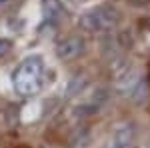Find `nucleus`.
I'll list each match as a JSON object with an SVG mask.
<instances>
[{
  "instance_id": "f257e3e1",
  "label": "nucleus",
  "mask_w": 150,
  "mask_h": 148,
  "mask_svg": "<svg viewBox=\"0 0 150 148\" xmlns=\"http://www.w3.org/2000/svg\"><path fill=\"white\" fill-rule=\"evenodd\" d=\"M44 84V64L40 56H28L12 72V86L18 96L30 98L42 90Z\"/></svg>"
},
{
  "instance_id": "f03ea898",
  "label": "nucleus",
  "mask_w": 150,
  "mask_h": 148,
  "mask_svg": "<svg viewBox=\"0 0 150 148\" xmlns=\"http://www.w3.org/2000/svg\"><path fill=\"white\" fill-rule=\"evenodd\" d=\"M120 20V14L112 6H96L80 16V28L88 34H108Z\"/></svg>"
},
{
  "instance_id": "7ed1b4c3",
  "label": "nucleus",
  "mask_w": 150,
  "mask_h": 148,
  "mask_svg": "<svg viewBox=\"0 0 150 148\" xmlns=\"http://www.w3.org/2000/svg\"><path fill=\"white\" fill-rule=\"evenodd\" d=\"M84 54V38L76 34L64 36L62 40H58L56 44V56L64 62H70V60H76Z\"/></svg>"
},
{
  "instance_id": "20e7f679",
  "label": "nucleus",
  "mask_w": 150,
  "mask_h": 148,
  "mask_svg": "<svg viewBox=\"0 0 150 148\" xmlns=\"http://www.w3.org/2000/svg\"><path fill=\"white\" fill-rule=\"evenodd\" d=\"M140 80H142L140 70H136L134 66H130V68H128L124 74H120V76H118L114 82H116V88H118V92H122V94H130V92L134 90V86L138 84Z\"/></svg>"
},
{
  "instance_id": "39448f33",
  "label": "nucleus",
  "mask_w": 150,
  "mask_h": 148,
  "mask_svg": "<svg viewBox=\"0 0 150 148\" xmlns=\"http://www.w3.org/2000/svg\"><path fill=\"white\" fill-rule=\"evenodd\" d=\"M86 86H88V76L82 74V72H76V74L68 80V86H66L64 96H66V98H76L82 90H86Z\"/></svg>"
},
{
  "instance_id": "423d86ee",
  "label": "nucleus",
  "mask_w": 150,
  "mask_h": 148,
  "mask_svg": "<svg viewBox=\"0 0 150 148\" xmlns=\"http://www.w3.org/2000/svg\"><path fill=\"white\" fill-rule=\"evenodd\" d=\"M132 138H134V126L132 124H122L116 130L114 148H128L132 144Z\"/></svg>"
},
{
  "instance_id": "0eeeda50",
  "label": "nucleus",
  "mask_w": 150,
  "mask_h": 148,
  "mask_svg": "<svg viewBox=\"0 0 150 148\" xmlns=\"http://www.w3.org/2000/svg\"><path fill=\"white\" fill-rule=\"evenodd\" d=\"M42 14L48 22H56L62 16V4L60 0H42Z\"/></svg>"
},
{
  "instance_id": "6e6552de",
  "label": "nucleus",
  "mask_w": 150,
  "mask_h": 148,
  "mask_svg": "<svg viewBox=\"0 0 150 148\" xmlns=\"http://www.w3.org/2000/svg\"><path fill=\"white\" fill-rule=\"evenodd\" d=\"M130 96H132V100H134L136 104H144L146 100H148V82L142 78L138 84L134 86V90L130 92Z\"/></svg>"
},
{
  "instance_id": "1a4fd4ad",
  "label": "nucleus",
  "mask_w": 150,
  "mask_h": 148,
  "mask_svg": "<svg viewBox=\"0 0 150 148\" xmlns=\"http://www.w3.org/2000/svg\"><path fill=\"white\" fill-rule=\"evenodd\" d=\"M10 50H12V42H10V40H6V38H0V58L6 56Z\"/></svg>"
},
{
  "instance_id": "9d476101",
  "label": "nucleus",
  "mask_w": 150,
  "mask_h": 148,
  "mask_svg": "<svg viewBox=\"0 0 150 148\" xmlns=\"http://www.w3.org/2000/svg\"><path fill=\"white\" fill-rule=\"evenodd\" d=\"M128 4H132V6H136V8H144V6H148L150 0H126Z\"/></svg>"
},
{
  "instance_id": "9b49d317",
  "label": "nucleus",
  "mask_w": 150,
  "mask_h": 148,
  "mask_svg": "<svg viewBox=\"0 0 150 148\" xmlns=\"http://www.w3.org/2000/svg\"><path fill=\"white\" fill-rule=\"evenodd\" d=\"M4 2H6V0H0V4H4Z\"/></svg>"
},
{
  "instance_id": "f8f14e48",
  "label": "nucleus",
  "mask_w": 150,
  "mask_h": 148,
  "mask_svg": "<svg viewBox=\"0 0 150 148\" xmlns=\"http://www.w3.org/2000/svg\"><path fill=\"white\" fill-rule=\"evenodd\" d=\"M148 148H150V144H148Z\"/></svg>"
}]
</instances>
